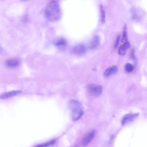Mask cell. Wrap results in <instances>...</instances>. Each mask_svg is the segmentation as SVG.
Listing matches in <instances>:
<instances>
[{
    "instance_id": "obj_1",
    "label": "cell",
    "mask_w": 147,
    "mask_h": 147,
    "mask_svg": "<svg viewBox=\"0 0 147 147\" xmlns=\"http://www.w3.org/2000/svg\"><path fill=\"white\" fill-rule=\"evenodd\" d=\"M44 13L47 19L52 22L58 21L61 17L60 5L57 2L55 1H51L47 5Z\"/></svg>"
},
{
    "instance_id": "obj_2",
    "label": "cell",
    "mask_w": 147,
    "mask_h": 147,
    "mask_svg": "<svg viewBox=\"0 0 147 147\" xmlns=\"http://www.w3.org/2000/svg\"><path fill=\"white\" fill-rule=\"evenodd\" d=\"M69 106L72 120L74 121L79 120L84 113L83 108L81 104L76 100L71 99L69 102Z\"/></svg>"
},
{
    "instance_id": "obj_3",
    "label": "cell",
    "mask_w": 147,
    "mask_h": 147,
    "mask_svg": "<svg viewBox=\"0 0 147 147\" xmlns=\"http://www.w3.org/2000/svg\"><path fill=\"white\" fill-rule=\"evenodd\" d=\"M102 87L100 85L91 84L88 85L87 90L88 92L91 95L97 96L102 93Z\"/></svg>"
},
{
    "instance_id": "obj_4",
    "label": "cell",
    "mask_w": 147,
    "mask_h": 147,
    "mask_svg": "<svg viewBox=\"0 0 147 147\" xmlns=\"http://www.w3.org/2000/svg\"><path fill=\"white\" fill-rule=\"evenodd\" d=\"M139 115L138 113H130L125 115L122 119L121 124L124 125L134 121Z\"/></svg>"
},
{
    "instance_id": "obj_5",
    "label": "cell",
    "mask_w": 147,
    "mask_h": 147,
    "mask_svg": "<svg viewBox=\"0 0 147 147\" xmlns=\"http://www.w3.org/2000/svg\"><path fill=\"white\" fill-rule=\"evenodd\" d=\"M4 64L7 68L11 69L16 68L20 66V61L19 59L16 58L9 59L5 61Z\"/></svg>"
},
{
    "instance_id": "obj_6",
    "label": "cell",
    "mask_w": 147,
    "mask_h": 147,
    "mask_svg": "<svg viewBox=\"0 0 147 147\" xmlns=\"http://www.w3.org/2000/svg\"><path fill=\"white\" fill-rule=\"evenodd\" d=\"M96 134V131L92 130L88 132L83 137L82 143L83 145L86 146L94 138Z\"/></svg>"
},
{
    "instance_id": "obj_7",
    "label": "cell",
    "mask_w": 147,
    "mask_h": 147,
    "mask_svg": "<svg viewBox=\"0 0 147 147\" xmlns=\"http://www.w3.org/2000/svg\"><path fill=\"white\" fill-rule=\"evenodd\" d=\"M86 51L85 46L83 45H78L73 47L71 50V53L76 55H81L84 54Z\"/></svg>"
},
{
    "instance_id": "obj_8",
    "label": "cell",
    "mask_w": 147,
    "mask_h": 147,
    "mask_svg": "<svg viewBox=\"0 0 147 147\" xmlns=\"http://www.w3.org/2000/svg\"><path fill=\"white\" fill-rule=\"evenodd\" d=\"M21 91L19 90H13L5 92L0 95V98L6 99L15 96L20 94Z\"/></svg>"
},
{
    "instance_id": "obj_9",
    "label": "cell",
    "mask_w": 147,
    "mask_h": 147,
    "mask_svg": "<svg viewBox=\"0 0 147 147\" xmlns=\"http://www.w3.org/2000/svg\"><path fill=\"white\" fill-rule=\"evenodd\" d=\"M130 46V44L129 42L127 41L125 42L119 47L118 50V54L121 56L124 55L126 54L127 50Z\"/></svg>"
},
{
    "instance_id": "obj_10",
    "label": "cell",
    "mask_w": 147,
    "mask_h": 147,
    "mask_svg": "<svg viewBox=\"0 0 147 147\" xmlns=\"http://www.w3.org/2000/svg\"><path fill=\"white\" fill-rule=\"evenodd\" d=\"M117 70L118 68L116 66H112L105 71L104 73V76L105 77H108L111 74L116 73Z\"/></svg>"
},
{
    "instance_id": "obj_11",
    "label": "cell",
    "mask_w": 147,
    "mask_h": 147,
    "mask_svg": "<svg viewBox=\"0 0 147 147\" xmlns=\"http://www.w3.org/2000/svg\"><path fill=\"white\" fill-rule=\"evenodd\" d=\"M100 40V38L98 36H94L90 42V47L91 49H95L99 45Z\"/></svg>"
},
{
    "instance_id": "obj_12",
    "label": "cell",
    "mask_w": 147,
    "mask_h": 147,
    "mask_svg": "<svg viewBox=\"0 0 147 147\" xmlns=\"http://www.w3.org/2000/svg\"><path fill=\"white\" fill-rule=\"evenodd\" d=\"M67 44V42L65 39L61 38L56 41L55 45L57 47H58L63 48L66 46Z\"/></svg>"
},
{
    "instance_id": "obj_13",
    "label": "cell",
    "mask_w": 147,
    "mask_h": 147,
    "mask_svg": "<svg viewBox=\"0 0 147 147\" xmlns=\"http://www.w3.org/2000/svg\"><path fill=\"white\" fill-rule=\"evenodd\" d=\"M100 13L101 22L104 23L105 20V12L104 7L102 4L100 6Z\"/></svg>"
},
{
    "instance_id": "obj_14",
    "label": "cell",
    "mask_w": 147,
    "mask_h": 147,
    "mask_svg": "<svg viewBox=\"0 0 147 147\" xmlns=\"http://www.w3.org/2000/svg\"><path fill=\"white\" fill-rule=\"evenodd\" d=\"M127 41V27L126 25H125L123 28V38L121 41L125 42Z\"/></svg>"
},
{
    "instance_id": "obj_15",
    "label": "cell",
    "mask_w": 147,
    "mask_h": 147,
    "mask_svg": "<svg viewBox=\"0 0 147 147\" xmlns=\"http://www.w3.org/2000/svg\"><path fill=\"white\" fill-rule=\"evenodd\" d=\"M125 71L128 73L132 72L134 69V67L131 64L129 63H127L125 65Z\"/></svg>"
},
{
    "instance_id": "obj_16",
    "label": "cell",
    "mask_w": 147,
    "mask_h": 147,
    "mask_svg": "<svg viewBox=\"0 0 147 147\" xmlns=\"http://www.w3.org/2000/svg\"><path fill=\"white\" fill-rule=\"evenodd\" d=\"M55 142V140H52L50 141L46 142V143L38 145L36 146L37 147H45L54 144Z\"/></svg>"
},
{
    "instance_id": "obj_17",
    "label": "cell",
    "mask_w": 147,
    "mask_h": 147,
    "mask_svg": "<svg viewBox=\"0 0 147 147\" xmlns=\"http://www.w3.org/2000/svg\"><path fill=\"white\" fill-rule=\"evenodd\" d=\"M120 39V35H118L116 38V40L114 45V47L115 48H116L118 46Z\"/></svg>"
},
{
    "instance_id": "obj_18",
    "label": "cell",
    "mask_w": 147,
    "mask_h": 147,
    "mask_svg": "<svg viewBox=\"0 0 147 147\" xmlns=\"http://www.w3.org/2000/svg\"><path fill=\"white\" fill-rule=\"evenodd\" d=\"M135 50L134 49H132L131 51L130 57L131 59H134L135 58Z\"/></svg>"
},
{
    "instance_id": "obj_19",
    "label": "cell",
    "mask_w": 147,
    "mask_h": 147,
    "mask_svg": "<svg viewBox=\"0 0 147 147\" xmlns=\"http://www.w3.org/2000/svg\"><path fill=\"white\" fill-rule=\"evenodd\" d=\"M2 50V49L1 47L0 46V54L1 53Z\"/></svg>"
},
{
    "instance_id": "obj_20",
    "label": "cell",
    "mask_w": 147,
    "mask_h": 147,
    "mask_svg": "<svg viewBox=\"0 0 147 147\" xmlns=\"http://www.w3.org/2000/svg\"><path fill=\"white\" fill-rule=\"evenodd\" d=\"M22 0V1H26L27 0Z\"/></svg>"
}]
</instances>
